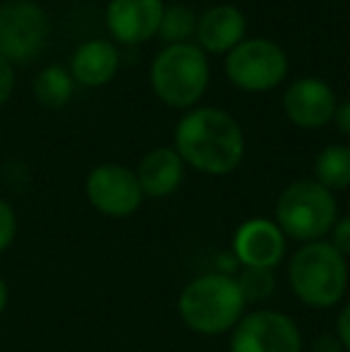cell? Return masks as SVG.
I'll list each match as a JSON object with an SVG mask.
<instances>
[{
    "instance_id": "15",
    "label": "cell",
    "mask_w": 350,
    "mask_h": 352,
    "mask_svg": "<svg viewBox=\"0 0 350 352\" xmlns=\"http://www.w3.org/2000/svg\"><path fill=\"white\" fill-rule=\"evenodd\" d=\"M120 67V51L108 38H89L75 48L70 58V74L75 84L96 89L108 84Z\"/></svg>"
},
{
    "instance_id": "10",
    "label": "cell",
    "mask_w": 350,
    "mask_h": 352,
    "mask_svg": "<svg viewBox=\"0 0 350 352\" xmlns=\"http://www.w3.org/2000/svg\"><path fill=\"white\" fill-rule=\"evenodd\" d=\"M288 254V237L274 218H248L230 240V256L243 269H274Z\"/></svg>"
},
{
    "instance_id": "17",
    "label": "cell",
    "mask_w": 350,
    "mask_h": 352,
    "mask_svg": "<svg viewBox=\"0 0 350 352\" xmlns=\"http://www.w3.org/2000/svg\"><path fill=\"white\" fill-rule=\"evenodd\" d=\"M75 96V79L65 65H48L34 79V98L43 108H58L67 106Z\"/></svg>"
},
{
    "instance_id": "3",
    "label": "cell",
    "mask_w": 350,
    "mask_h": 352,
    "mask_svg": "<svg viewBox=\"0 0 350 352\" xmlns=\"http://www.w3.org/2000/svg\"><path fill=\"white\" fill-rule=\"evenodd\" d=\"M288 287L309 309H333L348 292V259L329 240L307 242L295 250L285 269Z\"/></svg>"
},
{
    "instance_id": "6",
    "label": "cell",
    "mask_w": 350,
    "mask_h": 352,
    "mask_svg": "<svg viewBox=\"0 0 350 352\" xmlns=\"http://www.w3.org/2000/svg\"><path fill=\"white\" fill-rule=\"evenodd\" d=\"M51 17L34 0H5L0 5V56L12 65H27L51 41Z\"/></svg>"
},
{
    "instance_id": "14",
    "label": "cell",
    "mask_w": 350,
    "mask_h": 352,
    "mask_svg": "<svg viewBox=\"0 0 350 352\" xmlns=\"http://www.w3.org/2000/svg\"><path fill=\"white\" fill-rule=\"evenodd\" d=\"M185 168L173 146H156L146 151L135 170L142 195L149 199H166L175 195L185 180Z\"/></svg>"
},
{
    "instance_id": "7",
    "label": "cell",
    "mask_w": 350,
    "mask_h": 352,
    "mask_svg": "<svg viewBox=\"0 0 350 352\" xmlns=\"http://www.w3.org/2000/svg\"><path fill=\"white\" fill-rule=\"evenodd\" d=\"M288 74V56L269 38H245L226 53V77L233 87L248 94L276 89Z\"/></svg>"
},
{
    "instance_id": "21",
    "label": "cell",
    "mask_w": 350,
    "mask_h": 352,
    "mask_svg": "<svg viewBox=\"0 0 350 352\" xmlns=\"http://www.w3.org/2000/svg\"><path fill=\"white\" fill-rule=\"evenodd\" d=\"M327 240L331 242L346 259H350V213L348 216H338V221L333 223Z\"/></svg>"
},
{
    "instance_id": "16",
    "label": "cell",
    "mask_w": 350,
    "mask_h": 352,
    "mask_svg": "<svg viewBox=\"0 0 350 352\" xmlns=\"http://www.w3.org/2000/svg\"><path fill=\"white\" fill-rule=\"evenodd\" d=\"M314 180L329 192H341L350 187V146L329 144L314 158Z\"/></svg>"
},
{
    "instance_id": "25",
    "label": "cell",
    "mask_w": 350,
    "mask_h": 352,
    "mask_svg": "<svg viewBox=\"0 0 350 352\" xmlns=\"http://www.w3.org/2000/svg\"><path fill=\"white\" fill-rule=\"evenodd\" d=\"M333 122H336L338 132L341 135L350 137V98L336 106V113H333Z\"/></svg>"
},
{
    "instance_id": "8",
    "label": "cell",
    "mask_w": 350,
    "mask_h": 352,
    "mask_svg": "<svg viewBox=\"0 0 350 352\" xmlns=\"http://www.w3.org/2000/svg\"><path fill=\"white\" fill-rule=\"evenodd\" d=\"M230 352H303V331L288 314L276 309L245 311L230 331Z\"/></svg>"
},
{
    "instance_id": "12",
    "label": "cell",
    "mask_w": 350,
    "mask_h": 352,
    "mask_svg": "<svg viewBox=\"0 0 350 352\" xmlns=\"http://www.w3.org/2000/svg\"><path fill=\"white\" fill-rule=\"evenodd\" d=\"M164 0H108L106 27L116 43L140 46L159 34Z\"/></svg>"
},
{
    "instance_id": "13",
    "label": "cell",
    "mask_w": 350,
    "mask_h": 352,
    "mask_svg": "<svg viewBox=\"0 0 350 352\" xmlns=\"http://www.w3.org/2000/svg\"><path fill=\"white\" fill-rule=\"evenodd\" d=\"M248 34V19L240 8L230 3H219L214 8H209L204 14H199L197 22V46L209 56H226L233 51L238 43L245 41Z\"/></svg>"
},
{
    "instance_id": "24",
    "label": "cell",
    "mask_w": 350,
    "mask_h": 352,
    "mask_svg": "<svg viewBox=\"0 0 350 352\" xmlns=\"http://www.w3.org/2000/svg\"><path fill=\"white\" fill-rule=\"evenodd\" d=\"M309 352H346V350H343L338 336L333 333V331H327V333L317 336V338L312 340V345H309Z\"/></svg>"
},
{
    "instance_id": "9",
    "label": "cell",
    "mask_w": 350,
    "mask_h": 352,
    "mask_svg": "<svg viewBox=\"0 0 350 352\" xmlns=\"http://www.w3.org/2000/svg\"><path fill=\"white\" fill-rule=\"evenodd\" d=\"M85 195L89 204L108 218H130L144 201L135 170L122 163H101L91 168L85 180Z\"/></svg>"
},
{
    "instance_id": "5",
    "label": "cell",
    "mask_w": 350,
    "mask_h": 352,
    "mask_svg": "<svg viewBox=\"0 0 350 352\" xmlns=\"http://www.w3.org/2000/svg\"><path fill=\"white\" fill-rule=\"evenodd\" d=\"M274 221L288 240L300 245L327 240L338 221V201L314 177H303L283 187L276 199Z\"/></svg>"
},
{
    "instance_id": "4",
    "label": "cell",
    "mask_w": 350,
    "mask_h": 352,
    "mask_svg": "<svg viewBox=\"0 0 350 352\" xmlns=\"http://www.w3.org/2000/svg\"><path fill=\"white\" fill-rule=\"evenodd\" d=\"M211 77L209 56L197 43L164 46L149 67V84L161 103L175 111H192L206 94Z\"/></svg>"
},
{
    "instance_id": "22",
    "label": "cell",
    "mask_w": 350,
    "mask_h": 352,
    "mask_svg": "<svg viewBox=\"0 0 350 352\" xmlns=\"http://www.w3.org/2000/svg\"><path fill=\"white\" fill-rule=\"evenodd\" d=\"M17 87V74H14V65L0 56V106L10 101Z\"/></svg>"
},
{
    "instance_id": "2",
    "label": "cell",
    "mask_w": 350,
    "mask_h": 352,
    "mask_svg": "<svg viewBox=\"0 0 350 352\" xmlns=\"http://www.w3.org/2000/svg\"><path fill=\"white\" fill-rule=\"evenodd\" d=\"M248 311L235 276L209 271L192 278L177 297V316L187 331L197 336H223L238 326Z\"/></svg>"
},
{
    "instance_id": "18",
    "label": "cell",
    "mask_w": 350,
    "mask_h": 352,
    "mask_svg": "<svg viewBox=\"0 0 350 352\" xmlns=\"http://www.w3.org/2000/svg\"><path fill=\"white\" fill-rule=\"evenodd\" d=\"M197 12L185 3L166 5L164 17H161V27L156 36L166 43V46H175V43H190V38L197 32Z\"/></svg>"
},
{
    "instance_id": "1",
    "label": "cell",
    "mask_w": 350,
    "mask_h": 352,
    "mask_svg": "<svg viewBox=\"0 0 350 352\" xmlns=\"http://www.w3.org/2000/svg\"><path fill=\"white\" fill-rule=\"evenodd\" d=\"M173 148L187 168L201 175L223 177L235 173L243 163L245 135L228 111L199 106L177 120Z\"/></svg>"
},
{
    "instance_id": "19",
    "label": "cell",
    "mask_w": 350,
    "mask_h": 352,
    "mask_svg": "<svg viewBox=\"0 0 350 352\" xmlns=\"http://www.w3.org/2000/svg\"><path fill=\"white\" fill-rule=\"evenodd\" d=\"M240 292L248 305L266 302L276 292V271L274 269H240L235 276Z\"/></svg>"
},
{
    "instance_id": "11",
    "label": "cell",
    "mask_w": 350,
    "mask_h": 352,
    "mask_svg": "<svg viewBox=\"0 0 350 352\" xmlns=\"http://www.w3.org/2000/svg\"><path fill=\"white\" fill-rule=\"evenodd\" d=\"M336 94L324 79L303 77L295 79L283 94L285 118L300 130H322L333 122L336 113Z\"/></svg>"
},
{
    "instance_id": "26",
    "label": "cell",
    "mask_w": 350,
    "mask_h": 352,
    "mask_svg": "<svg viewBox=\"0 0 350 352\" xmlns=\"http://www.w3.org/2000/svg\"><path fill=\"white\" fill-rule=\"evenodd\" d=\"M8 300H10V290H8V283L5 278L0 276V314L5 311V307H8Z\"/></svg>"
},
{
    "instance_id": "23",
    "label": "cell",
    "mask_w": 350,
    "mask_h": 352,
    "mask_svg": "<svg viewBox=\"0 0 350 352\" xmlns=\"http://www.w3.org/2000/svg\"><path fill=\"white\" fill-rule=\"evenodd\" d=\"M333 333L338 336V340H341L343 350L350 352V302L341 307V311H338L336 316V331Z\"/></svg>"
},
{
    "instance_id": "20",
    "label": "cell",
    "mask_w": 350,
    "mask_h": 352,
    "mask_svg": "<svg viewBox=\"0 0 350 352\" xmlns=\"http://www.w3.org/2000/svg\"><path fill=\"white\" fill-rule=\"evenodd\" d=\"M17 237V213L5 199H0V254L10 250Z\"/></svg>"
}]
</instances>
